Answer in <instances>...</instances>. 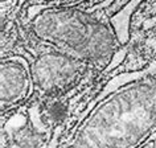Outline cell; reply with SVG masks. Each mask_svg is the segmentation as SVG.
<instances>
[{"label":"cell","mask_w":156,"mask_h":148,"mask_svg":"<svg viewBox=\"0 0 156 148\" xmlns=\"http://www.w3.org/2000/svg\"><path fill=\"white\" fill-rule=\"evenodd\" d=\"M27 78L25 72L16 65H4L3 66V76H2V85H3V95L17 94L25 86Z\"/></svg>","instance_id":"1"},{"label":"cell","mask_w":156,"mask_h":148,"mask_svg":"<svg viewBox=\"0 0 156 148\" xmlns=\"http://www.w3.org/2000/svg\"><path fill=\"white\" fill-rule=\"evenodd\" d=\"M12 0H2V4L4 5V4H8V3H11Z\"/></svg>","instance_id":"2"}]
</instances>
